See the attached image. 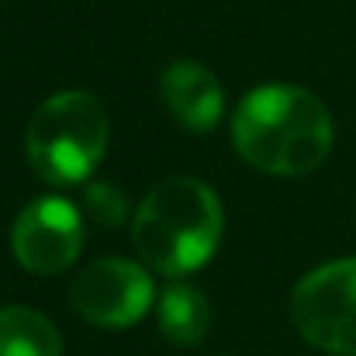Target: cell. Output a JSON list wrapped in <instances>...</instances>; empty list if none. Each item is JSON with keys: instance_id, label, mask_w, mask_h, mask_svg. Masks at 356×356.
<instances>
[{"instance_id": "obj_7", "label": "cell", "mask_w": 356, "mask_h": 356, "mask_svg": "<svg viewBox=\"0 0 356 356\" xmlns=\"http://www.w3.org/2000/svg\"><path fill=\"white\" fill-rule=\"evenodd\" d=\"M159 97L170 118L187 131H211L225 115V90L218 76L194 59L170 63L159 76Z\"/></svg>"}, {"instance_id": "obj_6", "label": "cell", "mask_w": 356, "mask_h": 356, "mask_svg": "<svg viewBox=\"0 0 356 356\" xmlns=\"http://www.w3.org/2000/svg\"><path fill=\"white\" fill-rule=\"evenodd\" d=\"M10 245L28 273L56 277L70 270L83 249V215L63 197H38L17 215Z\"/></svg>"}, {"instance_id": "obj_8", "label": "cell", "mask_w": 356, "mask_h": 356, "mask_svg": "<svg viewBox=\"0 0 356 356\" xmlns=\"http://www.w3.org/2000/svg\"><path fill=\"white\" fill-rule=\"evenodd\" d=\"M211 329V305L191 284H173L159 298V332L173 346H197Z\"/></svg>"}, {"instance_id": "obj_4", "label": "cell", "mask_w": 356, "mask_h": 356, "mask_svg": "<svg viewBox=\"0 0 356 356\" xmlns=\"http://www.w3.org/2000/svg\"><path fill=\"white\" fill-rule=\"evenodd\" d=\"M291 322L305 343L332 356H356V256L332 259L291 291Z\"/></svg>"}, {"instance_id": "obj_2", "label": "cell", "mask_w": 356, "mask_h": 356, "mask_svg": "<svg viewBox=\"0 0 356 356\" xmlns=\"http://www.w3.org/2000/svg\"><path fill=\"white\" fill-rule=\"evenodd\" d=\"M225 229L218 194L197 177H170L156 184L131 218V245L145 266L166 277L201 270Z\"/></svg>"}, {"instance_id": "obj_3", "label": "cell", "mask_w": 356, "mask_h": 356, "mask_svg": "<svg viewBox=\"0 0 356 356\" xmlns=\"http://www.w3.org/2000/svg\"><path fill=\"white\" fill-rule=\"evenodd\" d=\"M111 124L104 104L87 90L45 97L24 131V156L38 180L52 187L87 184L108 152Z\"/></svg>"}, {"instance_id": "obj_5", "label": "cell", "mask_w": 356, "mask_h": 356, "mask_svg": "<svg viewBox=\"0 0 356 356\" xmlns=\"http://www.w3.org/2000/svg\"><path fill=\"white\" fill-rule=\"evenodd\" d=\"M70 301L97 329H131L152 308V277L135 259L101 256L76 273Z\"/></svg>"}, {"instance_id": "obj_9", "label": "cell", "mask_w": 356, "mask_h": 356, "mask_svg": "<svg viewBox=\"0 0 356 356\" xmlns=\"http://www.w3.org/2000/svg\"><path fill=\"white\" fill-rule=\"evenodd\" d=\"M0 356H63V336L35 308H0Z\"/></svg>"}, {"instance_id": "obj_10", "label": "cell", "mask_w": 356, "mask_h": 356, "mask_svg": "<svg viewBox=\"0 0 356 356\" xmlns=\"http://www.w3.org/2000/svg\"><path fill=\"white\" fill-rule=\"evenodd\" d=\"M83 211L97 229H118L128 218V197L108 180H87L83 187Z\"/></svg>"}, {"instance_id": "obj_1", "label": "cell", "mask_w": 356, "mask_h": 356, "mask_svg": "<svg viewBox=\"0 0 356 356\" xmlns=\"http://www.w3.org/2000/svg\"><path fill=\"white\" fill-rule=\"evenodd\" d=\"M332 115L305 87L270 83L238 101L232 145L242 163L270 177H305L332 152Z\"/></svg>"}]
</instances>
